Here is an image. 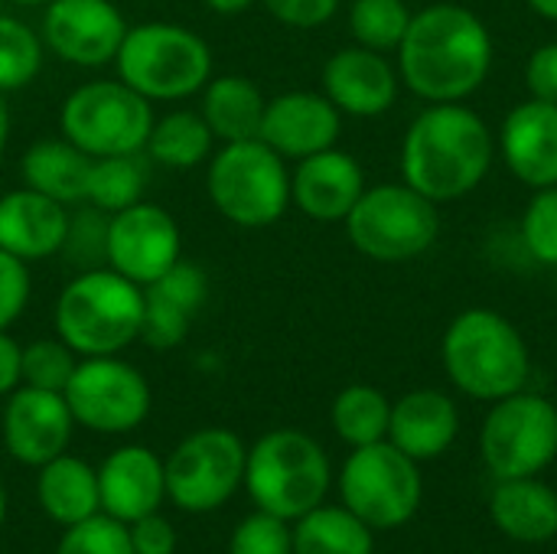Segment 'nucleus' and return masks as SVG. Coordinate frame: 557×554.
<instances>
[{
  "instance_id": "37998d69",
  "label": "nucleus",
  "mask_w": 557,
  "mask_h": 554,
  "mask_svg": "<svg viewBox=\"0 0 557 554\" xmlns=\"http://www.w3.org/2000/svg\"><path fill=\"white\" fill-rule=\"evenodd\" d=\"M525 88L539 101L557 104V42L539 46L525 62Z\"/></svg>"
},
{
  "instance_id": "aec40b11",
  "label": "nucleus",
  "mask_w": 557,
  "mask_h": 554,
  "mask_svg": "<svg viewBox=\"0 0 557 554\" xmlns=\"http://www.w3.org/2000/svg\"><path fill=\"white\" fill-rule=\"evenodd\" d=\"M499 150L519 183L557 186V104L539 98L516 104L499 127Z\"/></svg>"
},
{
  "instance_id": "4c0bfd02",
  "label": "nucleus",
  "mask_w": 557,
  "mask_h": 554,
  "mask_svg": "<svg viewBox=\"0 0 557 554\" xmlns=\"http://www.w3.org/2000/svg\"><path fill=\"white\" fill-rule=\"evenodd\" d=\"M55 554H134L127 526L98 513L78 526H69L59 539Z\"/></svg>"
},
{
  "instance_id": "a878e982",
  "label": "nucleus",
  "mask_w": 557,
  "mask_h": 554,
  "mask_svg": "<svg viewBox=\"0 0 557 554\" xmlns=\"http://www.w3.org/2000/svg\"><path fill=\"white\" fill-rule=\"evenodd\" d=\"M36 496L49 522L69 529L101 513L98 496V470H91L85 460L59 454L55 460L39 467Z\"/></svg>"
},
{
  "instance_id": "6e6552de",
  "label": "nucleus",
  "mask_w": 557,
  "mask_h": 554,
  "mask_svg": "<svg viewBox=\"0 0 557 554\" xmlns=\"http://www.w3.org/2000/svg\"><path fill=\"white\" fill-rule=\"evenodd\" d=\"M437 202H431L408 183L369 186L346 216V235L352 248L382 264H398L424 255L437 242Z\"/></svg>"
},
{
  "instance_id": "c9c22d12",
  "label": "nucleus",
  "mask_w": 557,
  "mask_h": 554,
  "mask_svg": "<svg viewBox=\"0 0 557 554\" xmlns=\"http://www.w3.org/2000/svg\"><path fill=\"white\" fill-rule=\"evenodd\" d=\"M108 212L85 202L78 216H69V232L62 242V255L85 268H104L108 264Z\"/></svg>"
},
{
  "instance_id": "4468645a",
  "label": "nucleus",
  "mask_w": 557,
  "mask_h": 554,
  "mask_svg": "<svg viewBox=\"0 0 557 554\" xmlns=\"http://www.w3.org/2000/svg\"><path fill=\"white\" fill-rule=\"evenodd\" d=\"M183 258L176 219L153 202H134L108 219V268L147 287Z\"/></svg>"
},
{
  "instance_id": "bb28decb",
  "label": "nucleus",
  "mask_w": 557,
  "mask_h": 554,
  "mask_svg": "<svg viewBox=\"0 0 557 554\" xmlns=\"http://www.w3.org/2000/svg\"><path fill=\"white\" fill-rule=\"evenodd\" d=\"M268 98L248 75H219L206 82L202 91V118L212 131V137L235 144L251 140L261 134Z\"/></svg>"
},
{
  "instance_id": "72a5a7b5",
  "label": "nucleus",
  "mask_w": 557,
  "mask_h": 554,
  "mask_svg": "<svg viewBox=\"0 0 557 554\" xmlns=\"http://www.w3.org/2000/svg\"><path fill=\"white\" fill-rule=\"evenodd\" d=\"M42 36L23 20L0 13V91L29 85L42 69Z\"/></svg>"
},
{
  "instance_id": "0eeeda50",
  "label": "nucleus",
  "mask_w": 557,
  "mask_h": 554,
  "mask_svg": "<svg viewBox=\"0 0 557 554\" xmlns=\"http://www.w3.org/2000/svg\"><path fill=\"white\" fill-rule=\"evenodd\" d=\"M212 206L242 229L274 225L290 206V173L261 137L225 144L209 163Z\"/></svg>"
},
{
  "instance_id": "ea45409f",
  "label": "nucleus",
  "mask_w": 557,
  "mask_h": 554,
  "mask_svg": "<svg viewBox=\"0 0 557 554\" xmlns=\"http://www.w3.org/2000/svg\"><path fill=\"white\" fill-rule=\"evenodd\" d=\"M29 300V268L26 261L0 248V330L13 327Z\"/></svg>"
},
{
  "instance_id": "58836bf2",
  "label": "nucleus",
  "mask_w": 557,
  "mask_h": 554,
  "mask_svg": "<svg viewBox=\"0 0 557 554\" xmlns=\"http://www.w3.org/2000/svg\"><path fill=\"white\" fill-rule=\"evenodd\" d=\"M228 554H294V529L287 526V519L258 509L235 526Z\"/></svg>"
},
{
  "instance_id": "c03bdc74",
  "label": "nucleus",
  "mask_w": 557,
  "mask_h": 554,
  "mask_svg": "<svg viewBox=\"0 0 557 554\" xmlns=\"http://www.w3.org/2000/svg\"><path fill=\"white\" fill-rule=\"evenodd\" d=\"M23 385V346L0 330V395H10Z\"/></svg>"
},
{
  "instance_id": "423d86ee",
  "label": "nucleus",
  "mask_w": 557,
  "mask_h": 554,
  "mask_svg": "<svg viewBox=\"0 0 557 554\" xmlns=\"http://www.w3.org/2000/svg\"><path fill=\"white\" fill-rule=\"evenodd\" d=\"M117 78L147 101H180L206 88L212 75L209 42L180 23H137L114 56Z\"/></svg>"
},
{
  "instance_id": "f8f14e48",
  "label": "nucleus",
  "mask_w": 557,
  "mask_h": 554,
  "mask_svg": "<svg viewBox=\"0 0 557 554\" xmlns=\"http://www.w3.org/2000/svg\"><path fill=\"white\" fill-rule=\"evenodd\" d=\"M248 451L228 428H202L176 444L163 460L166 496L183 513H212L225 506L245 480Z\"/></svg>"
},
{
  "instance_id": "f03ea898",
  "label": "nucleus",
  "mask_w": 557,
  "mask_h": 554,
  "mask_svg": "<svg viewBox=\"0 0 557 554\" xmlns=\"http://www.w3.org/2000/svg\"><path fill=\"white\" fill-rule=\"evenodd\" d=\"M493 153L490 124L463 101H441L411 121L401 144V173L431 202H454L486 180Z\"/></svg>"
},
{
  "instance_id": "cd10ccee",
  "label": "nucleus",
  "mask_w": 557,
  "mask_h": 554,
  "mask_svg": "<svg viewBox=\"0 0 557 554\" xmlns=\"http://www.w3.org/2000/svg\"><path fill=\"white\" fill-rule=\"evenodd\" d=\"M88 167L91 157L82 153L72 140H36L23 160H20V173L23 183L42 196H52L55 202L69 206V202H85V183H88Z\"/></svg>"
},
{
  "instance_id": "dca6fc26",
  "label": "nucleus",
  "mask_w": 557,
  "mask_h": 554,
  "mask_svg": "<svg viewBox=\"0 0 557 554\" xmlns=\"http://www.w3.org/2000/svg\"><path fill=\"white\" fill-rule=\"evenodd\" d=\"M75 418L65 405L62 392H42L20 385L7 395L0 411V438L7 454L23 467H42L65 454L72 441Z\"/></svg>"
},
{
  "instance_id": "f257e3e1",
  "label": "nucleus",
  "mask_w": 557,
  "mask_h": 554,
  "mask_svg": "<svg viewBox=\"0 0 557 554\" xmlns=\"http://www.w3.org/2000/svg\"><path fill=\"white\" fill-rule=\"evenodd\" d=\"M493 69L486 23L460 3H431L411 13L398 46L401 82L428 104L470 98Z\"/></svg>"
},
{
  "instance_id": "9b49d317",
  "label": "nucleus",
  "mask_w": 557,
  "mask_h": 554,
  "mask_svg": "<svg viewBox=\"0 0 557 554\" xmlns=\"http://www.w3.org/2000/svg\"><path fill=\"white\" fill-rule=\"evenodd\" d=\"M480 451L496 480L539 477L557 457V405L525 389L493 402Z\"/></svg>"
},
{
  "instance_id": "c756f323",
  "label": "nucleus",
  "mask_w": 557,
  "mask_h": 554,
  "mask_svg": "<svg viewBox=\"0 0 557 554\" xmlns=\"http://www.w3.org/2000/svg\"><path fill=\"white\" fill-rule=\"evenodd\" d=\"M212 131L196 111H170L153 121L147 137V153L166 170H193L212 153Z\"/></svg>"
},
{
  "instance_id": "a19ab883",
  "label": "nucleus",
  "mask_w": 557,
  "mask_h": 554,
  "mask_svg": "<svg viewBox=\"0 0 557 554\" xmlns=\"http://www.w3.org/2000/svg\"><path fill=\"white\" fill-rule=\"evenodd\" d=\"M261 3L274 20H281L284 26H294V29L323 26L339 10V0H261Z\"/></svg>"
},
{
  "instance_id": "ddd939ff",
  "label": "nucleus",
  "mask_w": 557,
  "mask_h": 554,
  "mask_svg": "<svg viewBox=\"0 0 557 554\" xmlns=\"http://www.w3.org/2000/svg\"><path fill=\"white\" fill-rule=\"evenodd\" d=\"M62 395L75 424L95 434H127L150 415L147 379L117 356H85Z\"/></svg>"
},
{
  "instance_id": "e433bc0d",
  "label": "nucleus",
  "mask_w": 557,
  "mask_h": 554,
  "mask_svg": "<svg viewBox=\"0 0 557 554\" xmlns=\"http://www.w3.org/2000/svg\"><path fill=\"white\" fill-rule=\"evenodd\" d=\"M522 245L539 264L557 268V186L535 189L522 212Z\"/></svg>"
},
{
  "instance_id": "412c9836",
  "label": "nucleus",
  "mask_w": 557,
  "mask_h": 554,
  "mask_svg": "<svg viewBox=\"0 0 557 554\" xmlns=\"http://www.w3.org/2000/svg\"><path fill=\"white\" fill-rule=\"evenodd\" d=\"M209 297V278L199 264L176 261L144 287L140 340L153 349H173L186 340L193 317Z\"/></svg>"
},
{
  "instance_id": "a211bd4d",
  "label": "nucleus",
  "mask_w": 557,
  "mask_h": 554,
  "mask_svg": "<svg viewBox=\"0 0 557 554\" xmlns=\"http://www.w3.org/2000/svg\"><path fill=\"white\" fill-rule=\"evenodd\" d=\"M323 95L352 118H379L398 98V72L385 52L366 46H346L323 65Z\"/></svg>"
},
{
  "instance_id": "f3484780",
  "label": "nucleus",
  "mask_w": 557,
  "mask_h": 554,
  "mask_svg": "<svg viewBox=\"0 0 557 554\" xmlns=\"http://www.w3.org/2000/svg\"><path fill=\"white\" fill-rule=\"evenodd\" d=\"M343 131L339 108L317 91H284L268 101L261 121V140L284 160H304L336 147Z\"/></svg>"
},
{
  "instance_id": "a18cd8bd",
  "label": "nucleus",
  "mask_w": 557,
  "mask_h": 554,
  "mask_svg": "<svg viewBox=\"0 0 557 554\" xmlns=\"http://www.w3.org/2000/svg\"><path fill=\"white\" fill-rule=\"evenodd\" d=\"M212 13H222V16H235V13H245L255 0H202Z\"/></svg>"
},
{
  "instance_id": "f704fd0d",
  "label": "nucleus",
  "mask_w": 557,
  "mask_h": 554,
  "mask_svg": "<svg viewBox=\"0 0 557 554\" xmlns=\"http://www.w3.org/2000/svg\"><path fill=\"white\" fill-rule=\"evenodd\" d=\"M78 353L55 340H33L29 346H23V385L29 389H42V392H65L78 359Z\"/></svg>"
},
{
  "instance_id": "8fccbe9b",
  "label": "nucleus",
  "mask_w": 557,
  "mask_h": 554,
  "mask_svg": "<svg viewBox=\"0 0 557 554\" xmlns=\"http://www.w3.org/2000/svg\"><path fill=\"white\" fill-rule=\"evenodd\" d=\"M10 3H23V7H46V3H52V0H10Z\"/></svg>"
},
{
  "instance_id": "9d476101",
  "label": "nucleus",
  "mask_w": 557,
  "mask_h": 554,
  "mask_svg": "<svg viewBox=\"0 0 557 554\" xmlns=\"http://www.w3.org/2000/svg\"><path fill=\"white\" fill-rule=\"evenodd\" d=\"M339 496L372 532L398 529L414 519L424 496L418 460L401 454L392 441L352 447L339 473Z\"/></svg>"
},
{
  "instance_id": "473e14b6",
  "label": "nucleus",
  "mask_w": 557,
  "mask_h": 554,
  "mask_svg": "<svg viewBox=\"0 0 557 554\" xmlns=\"http://www.w3.org/2000/svg\"><path fill=\"white\" fill-rule=\"evenodd\" d=\"M411 23V10L405 0H352L349 29L352 39L375 52H392L401 46Z\"/></svg>"
},
{
  "instance_id": "2f4dec72",
  "label": "nucleus",
  "mask_w": 557,
  "mask_h": 554,
  "mask_svg": "<svg viewBox=\"0 0 557 554\" xmlns=\"http://www.w3.org/2000/svg\"><path fill=\"white\" fill-rule=\"evenodd\" d=\"M147 189V170L137 160V153L121 157H91L88 183H85V202L114 216L134 202L144 199Z\"/></svg>"
},
{
  "instance_id": "4be33fe9",
  "label": "nucleus",
  "mask_w": 557,
  "mask_h": 554,
  "mask_svg": "<svg viewBox=\"0 0 557 554\" xmlns=\"http://www.w3.org/2000/svg\"><path fill=\"white\" fill-rule=\"evenodd\" d=\"M98 496L101 513L124 526H131L140 516L160 513V503L166 500L163 460L140 444L117 447L98 467Z\"/></svg>"
},
{
  "instance_id": "7c9ffc66",
  "label": "nucleus",
  "mask_w": 557,
  "mask_h": 554,
  "mask_svg": "<svg viewBox=\"0 0 557 554\" xmlns=\"http://www.w3.org/2000/svg\"><path fill=\"white\" fill-rule=\"evenodd\" d=\"M333 431L349 447H366L388 441V421H392V402L385 392L372 385H349L333 402Z\"/></svg>"
},
{
  "instance_id": "3c124183",
  "label": "nucleus",
  "mask_w": 557,
  "mask_h": 554,
  "mask_svg": "<svg viewBox=\"0 0 557 554\" xmlns=\"http://www.w3.org/2000/svg\"><path fill=\"white\" fill-rule=\"evenodd\" d=\"M555 405H557V402H555Z\"/></svg>"
},
{
  "instance_id": "2eb2a0df",
  "label": "nucleus",
  "mask_w": 557,
  "mask_h": 554,
  "mask_svg": "<svg viewBox=\"0 0 557 554\" xmlns=\"http://www.w3.org/2000/svg\"><path fill=\"white\" fill-rule=\"evenodd\" d=\"M127 36L124 13L111 0H52L42 13V46L69 65L114 62Z\"/></svg>"
},
{
  "instance_id": "b1692460",
  "label": "nucleus",
  "mask_w": 557,
  "mask_h": 554,
  "mask_svg": "<svg viewBox=\"0 0 557 554\" xmlns=\"http://www.w3.org/2000/svg\"><path fill=\"white\" fill-rule=\"evenodd\" d=\"M460 434L457 402L437 389L408 392L392 405L388 441L411 460H437L454 447Z\"/></svg>"
},
{
  "instance_id": "1a4fd4ad",
  "label": "nucleus",
  "mask_w": 557,
  "mask_h": 554,
  "mask_svg": "<svg viewBox=\"0 0 557 554\" xmlns=\"http://www.w3.org/2000/svg\"><path fill=\"white\" fill-rule=\"evenodd\" d=\"M59 127L88 157L140 153L153 127V108L127 82H85L62 101Z\"/></svg>"
},
{
  "instance_id": "c85d7f7f",
  "label": "nucleus",
  "mask_w": 557,
  "mask_h": 554,
  "mask_svg": "<svg viewBox=\"0 0 557 554\" xmlns=\"http://www.w3.org/2000/svg\"><path fill=\"white\" fill-rule=\"evenodd\" d=\"M372 529L346 506H317L294 526V554H372Z\"/></svg>"
},
{
  "instance_id": "79ce46f5",
  "label": "nucleus",
  "mask_w": 557,
  "mask_h": 554,
  "mask_svg": "<svg viewBox=\"0 0 557 554\" xmlns=\"http://www.w3.org/2000/svg\"><path fill=\"white\" fill-rule=\"evenodd\" d=\"M134 554H176V529L160 513L140 516L127 526Z\"/></svg>"
},
{
  "instance_id": "6ab92c4d",
  "label": "nucleus",
  "mask_w": 557,
  "mask_h": 554,
  "mask_svg": "<svg viewBox=\"0 0 557 554\" xmlns=\"http://www.w3.org/2000/svg\"><path fill=\"white\" fill-rule=\"evenodd\" d=\"M362 193L366 173L359 160L336 147L297 160L290 176V202L313 222H346Z\"/></svg>"
},
{
  "instance_id": "393cba45",
  "label": "nucleus",
  "mask_w": 557,
  "mask_h": 554,
  "mask_svg": "<svg viewBox=\"0 0 557 554\" xmlns=\"http://www.w3.org/2000/svg\"><path fill=\"white\" fill-rule=\"evenodd\" d=\"M490 516L496 529L519 545H545L557 539V493L539 477L499 480Z\"/></svg>"
},
{
  "instance_id": "20e7f679",
  "label": "nucleus",
  "mask_w": 557,
  "mask_h": 554,
  "mask_svg": "<svg viewBox=\"0 0 557 554\" xmlns=\"http://www.w3.org/2000/svg\"><path fill=\"white\" fill-rule=\"evenodd\" d=\"M144 287L114 268L78 271L55 300V333L78 356H117L140 340Z\"/></svg>"
},
{
  "instance_id": "5701e85b",
  "label": "nucleus",
  "mask_w": 557,
  "mask_h": 554,
  "mask_svg": "<svg viewBox=\"0 0 557 554\" xmlns=\"http://www.w3.org/2000/svg\"><path fill=\"white\" fill-rule=\"evenodd\" d=\"M69 212L52 196L29 186L0 196V248L20 261H42L62 251Z\"/></svg>"
},
{
  "instance_id": "39448f33",
  "label": "nucleus",
  "mask_w": 557,
  "mask_h": 554,
  "mask_svg": "<svg viewBox=\"0 0 557 554\" xmlns=\"http://www.w3.org/2000/svg\"><path fill=\"white\" fill-rule=\"evenodd\" d=\"M326 451L304 431L281 428L264 434L245 460V490L261 513L297 522L330 493Z\"/></svg>"
},
{
  "instance_id": "7ed1b4c3",
  "label": "nucleus",
  "mask_w": 557,
  "mask_h": 554,
  "mask_svg": "<svg viewBox=\"0 0 557 554\" xmlns=\"http://www.w3.org/2000/svg\"><path fill=\"white\" fill-rule=\"evenodd\" d=\"M441 359L447 379L476 402H499L522 392L532 372L522 333L490 307H473L450 320Z\"/></svg>"
},
{
  "instance_id": "09e8293b",
  "label": "nucleus",
  "mask_w": 557,
  "mask_h": 554,
  "mask_svg": "<svg viewBox=\"0 0 557 554\" xmlns=\"http://www.w3.org/2000/svg\"><path fill=\"white\" fill-rule=\"evenodd\" d=\"M7 522V490H3V480H0V529Z\"/></svg>"
},
{
  "instance_id": "de8ad7c7",
  "label": "nucleus",
  "mask_w": 557,
  "mask_h": 554,
  "mask_svg": "<svg viewBox=\"0 0 557 554\" xmlns=\"http://www.w3.org/2000/svg\"><path fill=\"white\" fill-rule=\"evenodd\" d=\"M529 7H532L539 16H545V20H555L557 23V0H529Z\"/></svg>"
},
{
  "instance_id": "49530a36",
  "label": "nucleus",
  "mask_w": 557,
  "mask_h": 554,
  "mask_svg": "<svg viewBox=\"0 0 557 554\" xmlns=\"http://www.w3.org/2000/svg\"><path fill=\"white\" fill-rule=\"evenodd\" d=\"M7 137H10V111H7V101H3V91H0V157L7 150Z\"/></svg>"
}]
</instances>
